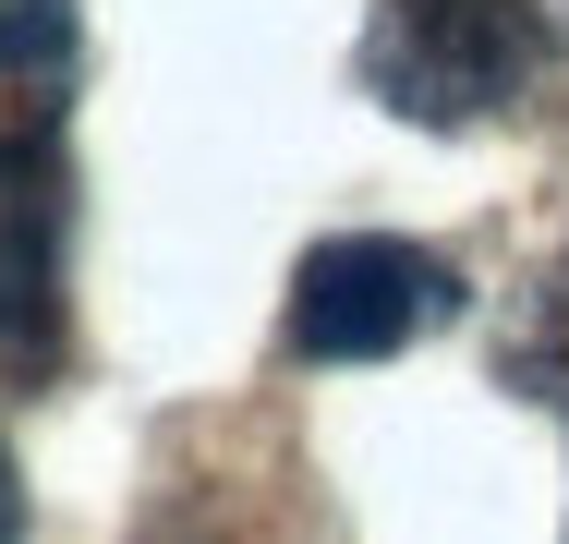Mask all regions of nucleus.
Instances as JSON below:
<instances>
[{"label":"nucleus","mask_w":569,"mask_h":544,"mask_svg":"<svg viewBox=\"0 0 569 544\" xmlns=\"http://www.w3.org/2000/svg\"><path fill=\"white\" fill-rule=\"evenodd\" d=\"M546 61V12L533 0H376L363 12V98L412 133H472L533 85Z\"/></svg>","instance_id":"nucleus-1"},{"label":"nucleus","mask_w":569,"mask_h":544,"mask_svg":"<svg viewBox=\"0 0 569 544\" xmlns=\"http://www.w3.org/2000/svg\"><path fill=\"white\" fill-rule=\"evenodd\" d=\"M460 326V266L437 242H400V230H340L291 266V315L279 339L303 363H388L412 339Z\"/></svg>","instance_id":"nucleus-2"},{"label":"nucleus","mask_w":569,"mask_h":544,"mask_svg":"<svg viewBox=\"0 0 569 544\" xmlns=\"http://www.w3.org/2000/svg\"><path fill=\"white\" fill-rule=\"evenodd\" d=\"M61 230H73V194H61V121L0 145V387H37L61 363Z\"/></svg>","instance_id":"nucleus-3"},{"label":"nucleus","mask_w":569,"mask_h":544,"mask_svg":"<svg viewBox=\"0 0 569 544\" xmlns=\"http://www.w3.org/2000/svg\"><path fill=\"white\" fill-rule=\"evenodd\" d=\"M73 73V0H0V121H61V85Z\"/></svg>","instance_id":"nucleus-4"},{"label":"nucleus","mask_w":569,"mask_h":544,"mask_svg":"<svg viewBox=\"0 0 569 544\" xmlns=\"http://www.w3.org/2000/svg\"><path fill=\"white\" fill-rule=\"evenodd\" d=\"M497 387L569 412V266H546V279L509 303V326H497Z\"/></svg>","instance_id":"nucleus-5"},{"label":"nucleus","mask_w":569,"mask_h":544,"mask_svg":"<svg viewBox=\"0 0 569 544\" xmlns=\"http://www.w3.org/2000/svg\"><path fill=\"white\" fill-rule=\"evenodd\" d=\"M0 544H24V472H12V447H0Z\"/></svg>","instance_id":"nucleus-6"}]
</instances>
